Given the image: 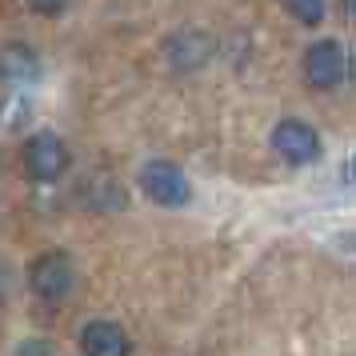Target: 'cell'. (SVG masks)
I'll use <instances>...</instances> for the list:
<instances>
[{
	"instance_id": "1",
	"label": "cell",
	"mask_w": 356,
	"mask_h": 356,
	"mask_svg": "<svg viewBox=\"0 0 356 356\" xmlns=\"http://www.w3.org/2000/svg\"><path fill=\"white\" fill-rule=\"evenodd\" d=\"M140 193L161 209H180V204H188L193 188H188V177L172 161H148L140 168Z\"/></svg>"
},
{
	"instance_id": "2",
	"label": "cell",
	"mask_w": 356,
	"mask_h": 356,
	"mask_svg": "<svg viewBox=\"0 0 356 356\" xmlns=\"http://www.w3.org/2000/svg\"><path fill=\"white\" fill-rule=\"evenodd\" d=\"M29 284L49 305L65 300L68 292H72V284H76V268H72L68 252H44V257H36L33 268H29Z\"/></svg>"
},
{
	"instance_id": "3",
	"label": "cell",
	"mask_w": 356,
	"mask_h": 356,
	"mask_svg": "<svg viewBox=\"0 0 356 356\" xmlns=\"http://www.w3.org/2000/svg\"><path fill=\"white\" fill-rule=\"evenodd\" d=\"M68 168V148L56 132H36L24 145V172L36 180V184H52Z\"/></svg>"
},
{
	"instance_id": "4",
	"label": "cell",
	"mask_w": 356,
	"mask_h": 356,
	"mask_svg": "<svg viewBox=\"0 0 356 356\" xmlns=\"http://www.w3.org/2000/svg\"><path fill=\"white\" fill-rule=\"evenodd\" d=\"M344 76H348V56L337 40H316L305 49V81L312 88L328 92V88L344 84Z\"/></svg>"
},
{
	"instance_id": "5",
	"label": "cell",
	"mask_w": 356,
	"mask_h": 356,
	"mask_svg": "<svg viewBox=\"0 0 356 356\" xmlns=\"http://www.w3.org/2000/svg\"><path fill=\"white\" fill-rule=\"evenodd\" d=\"M273 148H276V156H284L296 168L321 161V136L305 120H280L273 129Z\"/></svg>"
},
{
	"instance_id": "6",
	"label": "cell",
	"mask_w": 356,
	"mask_h": 356,
	"mask_svg": "<svg viewBox=\"0 0 356 356\" xmlns=\"http://www.w3.org/2000/svg\"><path fill=\"white\" fill-rule=\"evenodd\" d=\"M81 353L84 356H129V332L113 321H88L81 328Z\"/></svg>"
},
{
	"instance_id": "7",
	"label": "cell",
	"mask_w": 356,
	"mask_h": 356,
	"mask_svg": "<svg viewBox=\"0 0 356 356\" xmlns=\"http://www.w3.org/2000/svg\"><path fill=\"white\" fill-rule=\"evenodd\" d=\"M4 72H8L13 81H17V76L29 81V76H36V56L24 49V44H8V52H4Z\"/></svg>"
},
{
	"instance_id": "8",
	"label": "cell",
	"mask_w": 356,
	"mask_h": 356,
	"mask_svg": "<svg viewBox=\"0 0 356 356\" xmlns=\"http://www.w3.org/2000/svg\"><path fill=\"white\" fill-rule=\"evenodd\" d=\"M284 4H289L292 17L300 20V24H308V29H316L324 20V0H284Z\"/></svg>"
},
{
	"instance_id": "9",
	"label": "cell",
	"mask_w": 356,
	"mask_h": 356,
	"mask_svg": "<svg viewBox=\"0 0 356 356\" xmlns=\"http://www.w3.org/2000/svg\"><path fill=\"white\" fill-rule=\"evenodd\" d=\"M29 8L40 13V17H60V13L68 8V0H29Z\"/></svg>"
},
{
	"instance_id": "10",
	"label": "cell",
	"mask_w": 356,
	"mask_h": 356,
	"mask_svg": "<svg viewBox=\"0 0 356 356\" xmlns=\"http://www.w3.org/2000/svg\"><path fill=\"white\" fill-rule=\"evenodd\" d=\"M17 356H52V344L49 340H24L17 348Z\"/></svg>"
},
{
	"instance_id": "11",
	"label": "cell",
	"mask_w": 356,
	"mask_h": 356,
	"mask_svg": "<svg viewBox=\"0 0 356 356\" xmlns=\"http://www.w3.org/2000/svg\"><path fill=\"white\" fill-rule=\"evenodd\" d=\"M348 180H353V184H356V156H353V161H348Z\"/></svg>"
}]
</instances>
